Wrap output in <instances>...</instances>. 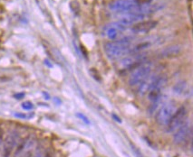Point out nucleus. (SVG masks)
Instances as JSON below:
<instances>
[{
    "mask_svg": "<svg viewBox=\"0 0 193 157\" xmlns=\"http://www.w3.org/2000/svg\"><path fill=\"white\" fill-rule=\"evenodd\" d=\"M132 45L131 37H121L104 44V52L110 59H117L129 54Z\"/></svg>",
    "mask_w": 193,
    "mask_h": 157,
    "instance_id": "nucleus-1",
    "label": "nucleus"
},
{
    "mask_svg": "<svg viewBox=\"0 0 193 157\" xmlns=\"http://www.w3.org/2000/svg\"><path fill=\"white\" fill-rule=\"evenodd\" d=\"M150 3H152V0H115L111 2L108 7L112 12L126 14L134 12L141 5Z\"/></svg>",
    "mask_w": 193,
    "mask_h": 157,
    "instance_id": "nucleus-2",
    "label": "nucleus"
},
{
    "mask_svg": "<svg viewBox=\"0 0 193 157\" xmlns=\"http://www.w3.org/2000/svg\"><path fill=\"white\" fill-rule=\"evenodd\" d=\"M147 62V57L144 54L136 53L129 54L128 56L122 58L118 63V69L120 72H132L141 64Z\"/></svg>",
    "mask_w": 193,
    "mask_h": 157,
    "instance_id": "nucleus-3",
    "label": "nucleus"
},
{
    "mask_svg": "<svg viewBox=\"0 0 193 157\" xmlns=\"http://www.w3.org/2000/svg\"><path fill=\"white\" fill-rule=\"evenodd\" d=\"M153 72V64L151 62H144L132 71V73L129 79V83L132 87H138L142 82L148 78Z\"/></svg>",
    "mask_w": 193,
    "mask_h": 157,
    "instance_id": "nucleus-4",
    "label": "nucleus"
},
{
    "mask_svg": "<svg viewBox=\"0 0 193 157\" xmlns=\"http://www.w3.org/2000/svg\"><path fill=\"white\" fill-rule=\"evenodd\" d=\"M188 114V109L185 106H181L178 109L175 110L173 113L172 117L169 120L168 124L165 125L166 126V132L167 133H171L175 132L184 122L187 118Z\"/></svg>",
    "mask_w": 193,
    "mask_h": 157,
    "instance_id": "nucleus-5",
    "label": "nucleus"
},
{
    "mask_svg": "<svg viewBox=\"0 0 193 157\" xmlns=\"http://www.w3.org/2000/svg\"><path fill=\"white\" fill-rule=\"evenodd\" d=\"M176 110V106L173 102H167L161 105L156 113V121L160 125H166Z\"/></svg>",
    "mask_w": 193,
    "mask_h": 157,
    "instance_id": "nucleus-6",
    "label": "nucleus"
},
{
    "mask_svg": "<svg viewBox=\"0 0 193 157\" xmlns=\"http://www.w3.org/2000/svg\"><path fill=\"white\" fill-rule=\"evenodd\" d=\"M127 29V27L123 26L121 24H120L118 21L111 23L109 25H107L103 31V34L104 35V36H106L108 39L110 40H115L119 39L121 35Z\"/></svg>",
    "mask_w": 193,
    "mask_h": 157,
    "instance_id": "nucleus-7",
    "label": "nucleus"
},
{
    "mask_svg": "<svg viewBox=\"0 0 193 157\" xmlns=\"http://www.w3.org/2000/svg\"><path fill=\"white\" fill-rule=\"evenodd\" d=\"M147 16H148V15L141 13V12H130V13L124 14L118 20V22L120 24H121L123 26L128 28L129 26H132L136 23L143 21Z\"/></svg>",
    "mask_w": 193,
    "mask_h": 157,
    "instance_id": "nucleus-8",
    "label": "nucleus"
},
{
    "mask_svg": "<svg viewBox=\"0 0 193 157\" xmlns=\"http://www.w3.org/2000/svg\"><path fill=\"white\" fill-rule=\"evenodd\" d=\"M191 134V124L190 120L185 121L176 131L173 136V141L177 145H181L187 141Z\"/></svg>",
    "mask_w": 193,
    "mask_h": 157,
    "instance_id": "nucleus-9",
    "label": "nucleus"
},
{
    "mask_svg": "<svg viewBox=\"0 0 193 157\" xmlns=\"http://www.w3.org/2000/svg\"><path fill=\"white\" fill-rule=\"evenodd\" d=\"M19 134L16 131L11 132L5 138L3 147V157H10L15 147L17 145Z\"/></svg>",
    "mask_w": 193,
    "mask_h": 157,
    "instance_id": "nucleus-10",
    "label": "nucleus"
},
{
    "mask_svg": "<svg viewBox=\"0 0 193 157\" xmlns=\"http://www.w3.org/2000/svg\"><path fill=\"white\" fill-rule=\"evenodd\" d=\"M158 42V38L154 36H151L148 38L142 40L138 42H136L134 45H131L130 47V51H129V54H136V53H140L141 52L147 50L149 48H151L153 45H154L155 43Z\"/></svg>",
    "mask_w": 193,
    "mask_h": 157,
    "instance_id": "nucleus-11",
    "label": "nucleus"
},
{
    "mask_svg": "<svg viewBox=\"0 0 193 157\" xmlns=\"http://www.w3.org/2000/svg\"><path fill=\"white\" fill-rule=\"evenodd\" d=\"M158 22L155 20H147V21H141L139 23L134 24L132 28L131 31L135 34V35H141V34H147L150 31L153 30L155 27L157 26Z\"/></svg>",
    "mask_w": 193,
    "mask_h": 157,
    "instance_id": "nucleus-12",
    "label": "nucleus"
},
{
    "mask_svg": "<svg viewBox=\"0 0 193 157\" xmlns=\"http://www.w3.org/2000/svg\"><path fill=\"white\" fill-rule=\"evenodd\" d=\"M181 52V47L180 45H170L160 51V58H174Z\"/></svg>",
    "mask_w": 193,
    "mask_h": 157,
    "instance_id": "nucleus-13",
    "label": "nucleus"
},
{
    "mask_svg": "<svg viewBox=\"0 0 193 157\" xmlns=\"http://www.w3.org/2000/svg\"><path fill=\"white\" fill-rule=\"evenodd\" d=\"M173 91L176 95L180 96H188L191 94V87L189 86L188 82L185 80L179 81L175 84L173 88Z\"/></svg>",
    "mask_w": 193,
    "mask_h": 157,
    "instance_id": "nucleus-14",
    "label": "nucleus"
},
{
    "mask_svg": "<svg viewBox=\"0 0 193 157\" xmlns=\"http://www.w3.org/2000/svg\"><path fill=\"white\" fill-rule=\"evenodd\" d=\"M33 141L31 140V138L29 136L22 139L19 143H17V145H16V149L15 151V154H14V157H18L20 156L24 151L27 148V146H31L33 144Z\"/></svg>",
    "mask_w": 193,
    "mask_h": 157,
    "instance_id": "nucleus-15",
    "label": "nucleus"
},
{
    "mask_svg": "<svg viewBox=\"0 0 193 157\" xmlns=\"http://www.w3.org/2000/svg\"><path fill=\"white\" fill-rule=\"evenodd\" d=\"M131 148H132V153H133V155H134L135 157H144V155H142V153L141 152V150L137 146H135L132 144H131Z\"/></svg>",
    "mask_w": 193,
    "mask_h": 157,
    "instance_id": "nucleus-16",
    "label": "nucleus"
},
{
    "mask_svg": "<svg viewBox=\"0 0 193 157\" xmlns=\"http://www.w3.org/2000/svg\"><path fill=\"white\" fill-rule=\"evenodd\" d=\"M22 108L25 109V110H31L34 109V105L32 102L30 101H25L22 103Z\"/></svg>",
    "mask_w": 193,
    "mask_h": 157,
    "instance_id": "nucleus-17",
    "label": "nucleus"
},
{
    "mask_svg": "<svg viewBox=\"0 0 193 157\" xmlns=\"http://www.w3.org/2000/svg\"><path fill=\"white\" fill-rule=\"evenodd\" d=\"M76 117H78L80 119H82L85 124L90 125V120H89V118H87L86 116H84L83 114H82V113H76Z\"/></svg>",
    "mask_w": 193,
    "mask_h": 157,
    "instance_id": "nucleus-18",
    "label": "nucleus"
},
{
    "mask_svg": "<svg viewBox=\"0 0 193 157\" xmlns=\"http://www.w3.org/2000/svg\"><path fill=\"white\" fill-rule=\"evenodd\" d=\"M24 97H25V94H24L23 92L17 93V94H15V95H14V98H16V99H23Z\"/></svg>",
    "mask_w": 193,
    "mask_h": 157,
    "instance_id": "nucleus-19",
    "label": "nucleus"
},
{
    "mask_svg": "<svg viewBox=\"0 0 193 157\" xmlns=\"http://www.w3.org/2000/svg\"><path fill=\"white\" fill-rule=\"evenodd\" d=\"M16 118H29V117L27 116V115H26V114H22V113H16V115H15Z\"/></svg>",
    "mask_w": 193,
    "mask_h": 157,
    "instance_id": "nucleus-20",
    "label": "nucleus"
},
{
    "mask_svg": "<svg viewBox=\"0 0 193 157\" xmlns=\"http://www.w3.org/2000/svg\"><path fill=\"white\" fill-rule=\"evenodd\" d=\"M113 118L114 119V120H116L118 123H121V118H119L117 116H116L115 114H113Z\"/></svg>",
    "mask_w": 193,
    "mask_h": 157,
    "instance_id": "nucleus-21",
    "label": "nucleus"
},
{
    "mask_svg": "<svg viewBox=\"0 0 193 157\" xmlns=\"http://www.w3.org/2000/svg\"><path fill=\"white\" fill-rule=\"evenodd\" d=\"M3 136H4V134H3V130L0 128V144L3 142Z\"/></svg>",
    "mask_w": 193,
    "mask_h": 157,
    "instance_id": "nucleus-22",
    "label": "nucleus"
},
{
    "mask_svg": "<svg viewBox=\"0 0 193 157\" xmlns=\"http://www.w3.org/2000/svg\"><path fill=\"white\" fill-rule=\"evenodd\" d=\"M35 157H43V155H42L41 154H37V155Z\"/></svg>",
    "mask_w": 193,
    "mask_h": 157,
    "instance_id": "nucleus-23",
    "label": "nucleus"
}]
</instances>
